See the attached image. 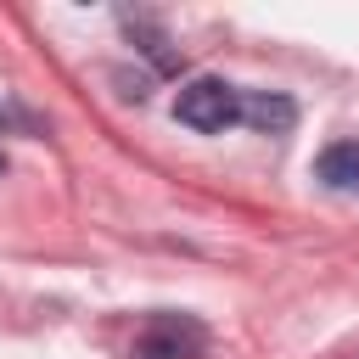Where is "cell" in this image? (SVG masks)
Wrapping results in <instances>:
<instances>
[{"instance_id":"1","label":"cell","mask_w":359,"mask_h":359,"mask_svg":"<svg viewBox=\"0 0 359 359\" xmlns=\"http://www.w3.org/2000/svg\"><path fill=\"white\" fill-rule=\"evenodd\" d=\"M174 118H180L185 129H196V135H224V129L241 118V95H236V84H224V79H191V84L174 95Z\"/></svg>"},{"instance_id":"2","label":"cell","mask_w":359,"mask_h":359,"mask_svg":"<svg viewBox=\"0 0 359 359\" xmlns=\"http://www.w3.org/2000/svg\"><path fill=\"white\" fill-rule=\"evenodd\" d=\"M241 123L258 129V135H286L297 123V101L280 95V90H247L241 95Z\"/></svg>"},{"instance_id":"3","label":"cell","mask_w":359,"mask_h":359,"mask_svg":"<svg viewBox=\"0 0 359 359\" xmlns=\"http://www.w3.org/2000/svg\"><path fill=\"white\" fill-rule=\"evenodd\" d=\"M314 174L331 185V191H359V140H337L314 157Z\"/></svg>"},{"instance_id":"4","label":"cell","mask_w":359,"mask_h":359,"mask_svg":"<svg viewBox=\"0 0 359 359\" xmlns=\"http://www.w3.org/2000/svg\"><path fill=\"white\" fill-rule=\"evenodd\" d=\"M123 28L135 34V45H140V50H146V56H151V62H157L163 73H174V67H180V50H174V45L163 39V28H157V22L146 17V11H123Z\"/></svg>"},{"instance_id":"5","label":"cell","mask_w":359,"mask_h":359,"mask_svg":"<svg viewBox=\"0 0 359 359\" xmlns=\"http://www.w3.org/2000/svg\"><path fill=\"white\" fill-rule=\"evenodd\" d=\"M191 348H196V337H180L174 325H157L135 342V359H191Z\"/></svg>"},{"instance_id":"6","label":"cell","mask_w":359,"mask_h":359,"mask_svg":"<svg viewBox=\"0 0 359 359\" xmlns=\"http://www.w3.org/2000/svg\"><path fill=\"white\" fill-rule=\"evenodd\" d=\"M0 174H6V157H0Z\"/></svg>"}]
</instances>
